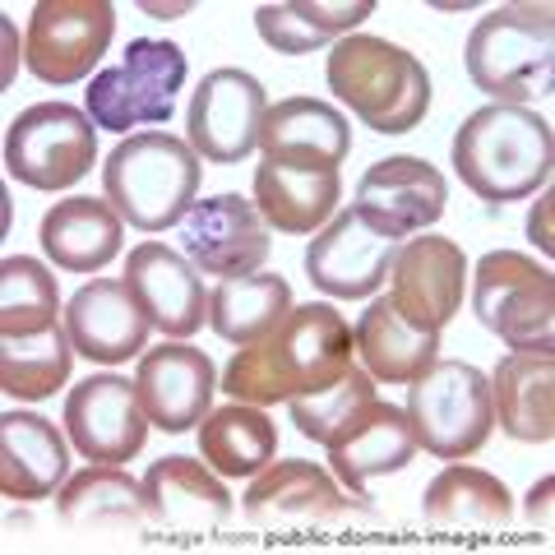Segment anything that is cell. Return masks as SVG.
Masks as SVG:
<instances>
[{
	"mask_svg": "<svg viewBox=\"0 0 555 555\" xmlns=\"http://www.w3.org/2000/svg\"><path fill=\"white\" fill-rule=\"evenodd\" d=\"M352 366V324L334 306L310 301L292 306L287 320L228 361L222 393L232 403H292L301 393H315Z\"/></svg>",
	"mask_w": 555,
	"mask_h": 555,
	"instance_id": "obj_1",
	"label": "cell"
},
{
	"mask_svg": "<svg viewBox=\"0 0 555 555\" xmlns=\"http://www.w3.org/2000/svg\"><path fill=\"white\" fill-rule=\"evenodd\" d=\"M555 167V134L551 120L532 107H491L473 112L454 134V171L459 181L486 204L532 199L551 181Z\"/></svg>",
	"mask_w": 555,
	"mask_h": 555,
	"instance_id": "obj_2",
	"label": "cell"
},
{
	"mask_svg": "<svg viewBox=\"0 0 555 555\" xmlns=\"http://www.w3.org/2000/svg\"><path fill=\"white\" fill-rule=\"evenodd\" d=\"M199 153L167 130H139L107 153L102 195L139 232L181 228L190 204L199 199Z\"/></svg>",
	"mask_w": 555,
	"mask_h": 555,
	"instance_id": "obj_3",
	"label": "cell"
},
{
	"mask_svg": "<svg viewBox=\"0 0 555 555\" xmlns=\"http://www.w3.org/2000/svg\"><path fill=\"white\" fill-rule=\"evenodd\" d=\"M324 79L343 107H352V116L375 134H408L430 112L426 65L389 38L352 33V38L334 42Z\"/></svg>",
	"mask_w": 555,
	"mask_h": 555,
	"instance_id": "obj_4",
	"label": "cell"
},
{
	"mask_svg": "<svg viewBox=\"0 0 555 555\" xmlns=\"http://www.w3.org/2000/svg\"><path fill=\"white\" fill-rule=\"evenodd\" d=\"M467 79L491 98L524 107L528 98L551 93L555 83V10L551 5H495L467 33L463 47Z\"/></svg>",
	"mask_w": 555,
	"mask_h": 555,
	"instance_id": "obj_5",
	"label": "cell"
},
{
	"mask_svg": "<svg viewBox=\"0 0 555 555\" xmlns=\"http://www.w3.org/2000/svg\"><path fill=\"white\" fill-rule=\"evenodd\" d=\"M408 422L416 449H426L440 463H463L491 440V375H481L467 361H436L408 389Z\"/></svg>",
	"mask_w": 555,
	"mask_h": 555,
	"instance_id": "obj_6",
	"label": "cell"
},
{
	"mask_svg": "<svg viewBox=\"0 0 555 555\" xmlns=\"http://www.w3.org/2000/svg\"><path fill=\"white\" fill-rule=\"evenodd\" d=\"M473 310L486 334H495L514 352L555 347V273L532 255H481L473 269Z\"/></svg>",
	"mask_w": 555,
	"mask_h": 555,
	"instance_id": "obj_7",
	"label": "cell"
},
{
	"mask_svg": "<svg viewBox=\"0 0 555 555\" xmlns=\"http://www.w3.org/2000/svg\"><path fill=\"white\" fill-rule=\"evenodd\" d=\"M185 51L167 38H134L126 47V61L98 69L89 83L83 112L98 130L126 134L134 126H167L177 93L185 83Z\"/></svg>",
	"mask_w": 555,
	"mask_h": 555,
	"instance_id": "obj_8",
	"label": "cell"
},
{
	"mask_svg": "<svg viewBox=\"0 0 555 555\" xmlns=\"http://www.w3.org/2000/svg\"><path fill=\"white\" fill-rule=\"evenodd\" d=\"M98 163V126L83 107L38 102L5 134V171L28 190H69Z\"/></svg>",
	"mask_w": 555,
	"mask_h": 555,
	"instance_id": "obj_9",
	"label": "cell"
},
{
	"mask_svg": "<svg viewBox=\"0 0 555 555\" xmlns=\"http://www.w3.org/2000/svg\"><path fill=\"white\" fill-rule=\"evenodd\" d=\"M250 528H334L371 514V495H347L334 473L320 463L287 459L269 463L250 477L246 505H241Z\"/></svg>",
	"mask_w": 555,
	"mask_h": 555,
	"instance_id": "obj_10",
	"label": "cell"
},
{
	"mask_svg": "<svg viewBox=\"0 0 555 555\" xmlns=\"http://www.w3.org/2000/svg\"><path fill=\"white\" fill-rule=\"evenodd\" d=\"M116 38V10L107 0H42L24 33V65L42 83H79L107 56Z\"/></svg>",
	"mask_w": 555,
	"mask_h": 555,
	"instance_id": "obj_11",
	"label": "cell"
},
{
	"mask_svg": "<svg viewBox=\"0 0 555 555\" xmlns=\"http://www.w3.org/2000/svg\"><path fill=\"white\" fill-rule=\"evenodd\" d=\"M269 116L264 83L236 65L208 69L199 89L190 93L185 144L214 167H236L259 149V126Z\"/></svg>",
	"mask_w": 555,
	"mask_h": 555,
	"instance_id": "obj_12",
	"label": "cell"
},
{
	"mask_svg": "<svg viewBox=\"0 0 555 555\" xmlns=\"http://www.w3.org/2000/svg\"><path fill=\"white\" fill-rule=\"evenodd\" d=\"M181 250L199 273L214 278H241L259 273V264L273 250L269 222L259 218L255 199H241L236 190L195 199L181 218Z\"/></svg>",
	"mask_w": 555,
	"mask_h": 555,
	"instance_id": "obj_13",
	"label": "cell"
},
{
	"mask_svg": "<svg viewBox=\"0 0 555 555\" xmlns=\"http://www.w3.org/2000/svg\"><path fill=\"white\" fill-rule=\"evenodd\" d=\"M149 412L126 375H89L65 398L69 444L89 463H130L149 440Z\"/></svg>",
	"mask_w": 555,
	"mask_h": 555,
	"instance_id": "obj_14",
	"label": "cell"
},
{
	"mask_svg": "<svg viewBox=\"0 0 555 555\" xmlns=\"http://www.w3.org/2000/svg\"><path fill=\"white\" fill-rule=\"evenodd\" d=\"M393 255H398V241L389 232H379L357 208H343L306 246V273L324 297L357 301V297H371L389 278Z\"/></svg>",
	"mask_w": 555,
	"mask_h": 555,
	"instance_id": "obj_15",
	"label": "cell"
},
{
	"mask_svg": "<svg viewBox=\"0 0 555 555\" xmlns=\"http://www.w3.org/2000/svg\"><path fill=\"white\" fill-rule=\"evenodd\" d=\"M463 287H467V259L459 241L449 236L416 232V241L398 246L389 264V301L416 328H436L440 334L463 310Z\"/></svg>",
	"mask_w": 555,
	"mask_h": 555,
	"instance_id": "obj_16",
	"label": "cell"
},
{
	"mask_svg": "<svg viewBox=\"0 0 555 555\" xmlns=\"http://www.w3.org/2000/svg\"><path fill=\"white\" fill-rule=\"evenodd\" d=\"M134 393H139V403H144L153 426L167 430V436H181V430L199 426L204 416L214 412L218 371L199 347L163 343V347H153V352L139 357Z\"/></svg>",
	"mask_w": 555,
	"mask_h": 555,
	"instance_id": "obj_17",
	"label": "cell"
},
{
	"mask_svg": "<svg viewBox=\"0 0 555 555\" xmlns=\"http://www.w3.org/2000/svg\"><path fill=\"white\" fill-rule=\"evenodd\" d=\"M444 204H449L444 177L426 158H412V153L379 158L357 181V214H366L393 241L436 228L444 218Z\"/></svg>",
	"mask_w": 555,
	"mask_h": 555,
	"instance_id": "obj_18",
	"label": "cell"
},
{
	"mask_svg": "<svg viewBox=\"0 0 555 555\" xmlns=\"http://www.w3.org/2000/svg\"><path fill=\"white\" fill-rule=\"evenodd\" d=\"M144 505L153 528L199 537L232 524V491L204 459L167 454L144 473Z\"/></svg>",
	"mask_w": 555,
	"mask_h": 555,
	"instance_id": "obj_19",
	"label": "cell"
},
{
	"mask_svg": "<svg viewBox=\"0 0 555 555\" xmlns=\"http://www.w3.org/2000/svg\"><path fill=\"white\" fill-rule=\"evenodd\" d=\"M126 287L134 292L139 310L149 315L153 328H163L167 338H190L199 334L208 320V297L204 278L185 255L167 250L163 241H144L126 259Z\"/></svg>",
	"mask_w": 555,
	"mask_h": 555,
	"instance_id": "obj_20",
	"label": "cell"
},
{
	"mask_svg": "<svg viewBox=\"0 0 555 555\" xmlns=\"http://www.w3.org/2000/svg\"><path fill=\"white\" fill-rule=\"evenodd\" d=\"M65 328L79 357L98 366H120L130 357H144L149 315L139 310L126 278H93L65 306Z\"/></svg>",
	"mask_w": 555,
	"mask_h": 555,
	"instance_id": "obj_21",
	"label": "cell"
},
{
	"mask_svg": "<svg viewBox=\"0 0 555 555\" xmlns=\"http://www.w3.org/2000/svg\"><path fill=\"white\" fill-rule=\"evenodd\" d=\"M324 449H328L334 477L352 495H366V486L375 477L403 473V467L416 459V436H412V422H408L403 408L371 398V403L361 408Z\"/></svg>",
	"mask_w": 555,
	"mask_h": 555,
	"instance_id": "obj_22",
	"label": "cell"
},
{
	"mask_svg": "<svg viewBox=\"0 0 555 555\" xmlns=\"http://www.w3.org/2000/svg\"><path fill=\"white\" fill-rule=\"evenodd\" d=\"M259 149H264V163L338 171L352 149V130H347V116L320 98H283L259 126Z\"/></svg>",
	"mask_w": 555,
	"mask_h": 555,
	"instance_id": "obj_23",
	"label": "cell"
},
{
	"mask_svg": "<svg viewBox=\"0 0 555 555\" xmlns=\"http://www.w3.org/2000/svg\"><path fill=\"white\" fill-rule=\"evenodd\" d=\"M56 514L65 528L93 537H144V528L153 524L144 505V481L126 477L112 463H93L69 477L56 495Z\"/></svg>",
	"mask_w": 555,
	"mask_h": 555,
	"instance_id": "obj_24",
	"label": "cell"
},
{
	"mask_svg": "<svg viewBox=\"0 0 555 555\" xmlns=\"http://www.w3.org/2000/svg\"><path fill=\"white\" fill-rule=\"evenodd\" d=\"M120 236H126V218L107 199H89V195H75V199H61L56 208H47L38 228V241L51 264L83 278H93L112 264L120 255Z\"/></svg>",
	"mask_w": 555,
	"mask_h": 555,
	"instance_id": "obj_25",
	"label": "cell"
},
{
	"mask_svg": "<svg viewBox=\"0 0 555 555\" xmlns=\"http://www.w3.org/2000/svg\"><path fill=\"white\" fill-rule=\"evenodd\" d=\"M491 412L518 444H546L555 436V357L509 352L491 375Z\"/></svg>",
	"mask_w": 555,
	"mask_h": 555,
	"instance_id": "obj_26",
	"label": "cell"
},
{
	"mask_svg": "<svg viewBox=\"0 0 555 555\" xmlns=\"http://www.w3.org/2000/svg\"><path fill=\"white\" fill-rule=\"evenodd\" d=\"M65 436L38 412L0 416V491L10 500H47L65 481Z\"/></svg>",
	"mask_w": 555,
	"mask_h": 555,
	"instance_id": "obj_27",
	"label": "cell"
},
{
	"mask_svg": "<svg viewBox=\"0 0 555 555\" xmlns=\"http://www.w3.org/2000/svg\"><path fill=\"white\" fill-rule=\"evenodd\" d=\"M343 199V177L320 167H287V163H259L255 167V208L269 228L287 236L320 232Z\"/></svg>",
	"mask_w": 555,
	"mask_h": 555,
	"instance_id": "obj_28",
	"label": "cell"
},
{
	"mask_svg": "<svg viewBox=\"0 0 555 555\" xmlns=\"http://www.w3.org/2000/svg\"><path fill=\"white\" fill-rule=\"evenodd\" d=\"M352 347L361 352V366L371 371V379H385V385H412L440 361V334L403 320L389 297L366 306V315L352 328Z\"/></svg>",
	"mask_w": 555,
	"mask_h": 555,
	"instance_id": "obj_29",
	"label": "cell"
},
{
	"mask_svg": "<svg viewBox=\"0 0 555 555\" xmlns=\"http://www.w3.org/2000/svg\"><path fill=\"white\" fill-rule=\"evenodd\" d=\"M292 310V287L283 273H241L222 278L208 292V324L222 343L250 347L259 338H269Z\"/></svg>",
	"mask_w": 555,
	"mask_h": 555,
	"instance_id": "obj_30",
	"label": "cell"
},
{
	"mask_svg": "<svg viewBox=\"0 0 555 555\" xmlns=\"http://www.w3.org/2000/svg\"><path fill=\"white\" fill-rule=\"evenodd\" d=\"M422 518L430 528H509L514 495L495 473L467 463H449L444 473L426 486Z\"/></svg>",
	"mask_w": 555,
	"mask_h": 555,
	"instance_id": "obj_31",
	"label": "cell"
},
{
	"mask_svg": "<svg viewBox=\"0 0 555 555\" xmlns=\"http://www.w3.org/2000/svg\"><path fill=\"white\" fill-rule=\"evenodd\" d=\"M371 14V0H283V5H259L255 28L283 56H306L315 47L352 38V28Z\"/></svg>",
	"mask_w": 555,
	"mask_h": 555,
	"instance_id": "obj_32",
	"label": "cell"
},
{
	"mask_svg": "<svg viewBox=\"0 0 555 555\" xmlns=\"http://www.w3.org/2000/svg\"><path fill=\"white\" fill-rule=\"evenodd\" d=\"M278 454V426L255 403H228L199 422V459L218 477H255Z\"/></svg>",
	"mask_w": 555,
	"mask_h": 555,
	"instance_id": "obj_33",
	"label": "cell"
},
{
	"mask_svg": "<svg viewBox=\"0 0 555 555\" xmlns=\"http://www.w3.org/2000/svg\"><path fill=\"white\" fill-rule=\"evenodd\" d=\"M75 343H69L65 324H51L42 334H24V338H0V389L20 403H38L51 398L75 366Z\"/></svg>",
	"mask_w": 555,
	"mask_h": 555,
	"instance_id": "obj_34",
	"label": "cell"
},
{
	"mask_svg": "<svg viewBox=\"0 0 555 555\" xmlns=\"http://www.w3.org/2000/svg\"><path fill=\"white\" fill-rule=\"evenodd\" d=\"M61 292L42 259L10 255L0 264V338H24L61 324Z\"/></svg>",
	"mask_w": 555,
	"mask_h": 555,
	"instance_id": "obj_35",
	"label": "cell"
},
{
	"mask_svg": "<svg viewBox=\"0 0 555 555\" xmlns=\"http://www.w3.org/2000/svg\"><path fill=\"white\" fill-rule=\"evenodd\" d=\"M375 398V379L366 366H347L334 385H324L315 393H301V398H292V426L301 430L306 440H315V444H328L338 436V430L352 422V416L366 408Z\"/></svg>",
	"mask_w": 555,
	"mask_h": 555,
	"instance_id": "obj_36",
	"label": "cell"
},
{
	"mask_svg": "<svg viewBox=\"0 0 555 555\" xmlns=\"http://www.w3.org/2000/svg\"><path fill=\"white\" fill-rule=\"evenodd\" d=\"M551 195H542L537 199V208H532V218H528V236L537 241V250L542 255H555V232H551Z\"/></svg>",
	"mask_w": 555,
	"mask_h": 555,
	"instance_id": "obj_37",
	"label": "cell"
},
{
	"mask_svg": "<svg viewBox=\"0 0 555 555\" xmlns=\"http://www.w3.org/2000/svg\"><path fill=\"white\" fill-rule=\"evenodd\" d=\"M551 491H555V481L551 477H542L528 491V524L532 528H542V532H551Z\"/></svg>",
	"mask_w": 555,
	"mask_h": 555,
	"instance_id": "obj_38",
	"label": "cell"
}]
</instances>
